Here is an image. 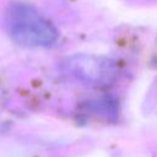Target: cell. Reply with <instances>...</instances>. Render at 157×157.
I'll list each match as a JSON object with an SVG mask.
<instances>
[{
	"mask_svg": "<svg viewBox=\"0 0 157 157\" xmlns=\"http://www.w3.org/2000/svg\"><path fill=\"white\" fill-rule=\"evenodd\" d=\"M10 33L20 42L34 45H48L56 39L54 27L34 7L15 2L6 11Z\"/></svg>",
	"mask_w": 157,
	"mask_h": 157,
	"instance_id": "cell-1",
	"label": "cell"
}]
</instances>
